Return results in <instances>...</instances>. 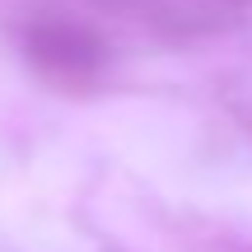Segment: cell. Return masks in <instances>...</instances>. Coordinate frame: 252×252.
<instances>
[{
  "label": "cell",
  "instance_id": "cell-1",
  "mask_svg": "<svg viewBox=\"0 0 252 252\" xmlns=\"http://www.w3.org/2000/svg\"><path fill=\"white\" fill-rule=\"evenodd\" d=\"M24 56L56 84H89L103 70V37L75 19H33L24 28Z\"/></svg>",
  "mask_w": 252,
  "mask_h": 252
},
{
  "label": "cell",
  "instance_id": "cell-2",
  "mask_svg": "<svg viewBox=\"0 0 252 252\" xmlns=\"http://www.w3.org/2000/svg\"><path fill=\"white\" fill-rule=\"evenodd\" d=\"M103 5L150 19L154 28H168V33H210L234 19V0H103Z\"/></svg>",
  "mask_w": 252,
  "mask_h": 252
}]
</instances>
